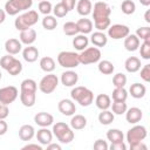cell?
<instances>
[{"mask_svg":"<svg viewBox=\"0 0 150 150\" xmlns=\"http://www.w3.org/2000/svg\"><path fill=\"white\" fill-rule=\"evenodd\" d=\"M98 71L103 75H110L114 73L115 70V67L112 64V62H110L109 60H102V61H98Z\"/></svg>","mask_w":150,"mask_h":150,"instance_id":"obj_34","label":"cell"},{"mask_svg":"<svg viewBox=\"0 0 150 150\" xmlns=\"http://www.w3.org/2000/svg\"><path fill=\"white\" fill-rule=\"evenodd\" d=\"M129 93L134 98H142V97H144V95L146 93V88H145L144 84H141V83L136 82V83L130 86Z\"/></svg>","mask_w":150,"mask_h":150,"instance_id":"obj_30","label":"cell"},{"mask_svg":"<svg viewBox=\"0 0 150 150\" xmlns=\"http://www.w3.org/2000/svg\"><path fill=\"white\" fill-rule=\"evenodd\" d=\"M121 9H122V13H124L125 15H131L135 13L136 5L132 0H124L121 4Z\"/></svg>","mask_w":150,"mask_h":150,"instance_id":"obj_38","label":"cell"},{"mask_svg":"<svg viewBox=\"0 0 150 150\" xmlns=\"http://www.w3.org/2000/svg\"><path fill=\"white\" fill-rule=\"evenodd\" d=\"M36 30L34 28H28V29H25V30H21L20 32V41L22 45H26V46H29V45H33L36 40Z\"/></svg>","mask_w":150,"mask_h":150,"instance_id":"obj_18","label":"cell"},{"mask_svg":"<svg viewBox=\"0 0 150 150\" xmlns=\"http://www.w3.org/2000/svg\"><path fill=\"white\" fill-rule=\"evenodd\" d=\"M53 13H54L55 18H64L68 14V9L63 6L62 2H59L53 7Z\"/></svg>","mask_w":150,"mask_h":150,"instance_id":"obj_43","label":"cell"},{"mask_svg":"<svg viewBox=\"0 0 150 150\" xmlns=\"http://www.w3.org/2000/svg\"><path fill=\"white\" fill-rule=\"evenodd\" d=\"M7 129H8V125L5 122V120H0V136L5 135L7 132Z\"/></svg>","mask_w":150,"mask_h":150,"instance_id":"obj_53","label":"cell"},{"mask_svg":"<svg viewBox=\"0 0 150 150\" xmlns=\"http://www.w3.org/2000/svg\"><path fill=\"white\" fill-rule=\"evenodd\" d=\"M76 26H77L79 33H81V34H89V33H91L94 25H93V21L90 19L82 18V19H79L76 21Z\"/></svg>","mask_w":150,"mask_h":150,"instance_id":"obj_27","label":"cell"},{"mask_svg":"<svg viewBox=\"0 0 150 150\" xmlns=\"http://www.w3.org/2000/svg\"><path fill=\"white\" fill-rule=\"evenodd\" d=\"M114 120H115V115L109 109L101 110V112L98 114V122L103 125H109L110 123L114 122Z\"/></svg>","mask_w":150,"mask_h":150,"instance_id":"obj_32","label":"cell"},{"mask_svg":"<svg viewBox=\"0 0 150 150\" xmlns=\"http://www.w3.org/2000/svg\"><path fill=\"white\" fill-rule=\"evenodd\" d=\"M5 49L7 52V54L11 55H16L21 52L22 49V43L20 40L15 39V38H11L5 42Z\"/></svg>","mask_w":150,"mask_h":150,"instance_id":"obj_17","label":"cell"},{"mask_svg":"<svg viewBox=\"0 0 150 150\" xmlns=\"http://www.w3.org/2000/svg\"><path fill=\"white\" fill-rule=\"evenodd\" d=\"M71 100L77 102L82 107H89L94 101V93L87 87H74L70 91Z\"/></svg>","mask_w":150,"mask_h":150,"instance_id":"obj_3","label":"cell"},{"mask_svg":"<svg viewBox=\"0 0 150 150\" xmlns=\"http://www.w3.org/2000/svg\"><path fill=\"white\" fill-rule=\"evenodd\" d=\"M22 150H30V149H35V150H42V145L41 144H34V143H28L26 145H23L21 148Z\"/></svg>","mask_w":150,"mask_h":150,"instance_id":"obj_51","label":"cell"},{"mask_svg":"<svg viewBox=\"0 0 150 150\" xmlns=\"http://www.w3.org/2000/svg\"><path fill=\"white\" fill-rule=\"evenodd\" d=\"M39 1H42V0H39Z\"/></svg>","mask_w":150,"mask_h":150,"instance_id":"obj_59","label":"cell"},{"mask_svg":"<svg viewBox=\"0 0 150 150\" xmlns=\"http://www.w3.org/2000/svg\"><path fill=\"white\" fill-rule=\"evenodd\" d=\"M57 62H59V64L61 67L67 68V69L76 68L80 64L79 54L75 53V52L63 50V52L59 53V55H57Z\"/></svg>","mask_w":150,"mask_h":150,"instance_id":"obj_8","label":"cell"},{"mask_svg":"<svg viewBox=\"0 0 150 150\" xmlns=\"http://www.w3.org/2000/svg\"><path fill=\"white\" fill-rule=\"evenodd\" d=\"M112 101H118V102H125L128 98V91L125 90L124 87H115L111 94Z\"/></svg>","mask_w":150,"mask_h":150,"instance_id":"obj_35","label":"cell"},{"mask_svg":"<svg viewBox=\"0 0 150 150\" xmlns=\"http://www.w3.org/2000/svg\"><path fill=\"white\" fill-rule=\"evenodd\" d=\"M33 6V0H8L5 4V12L8 15H16L20 12L28 11Z\"/></svg>","mask_w":150,"mask_h":150,"instance_id":"obj_7","label":"cell"},{"mask_svg":"<svg viewBox=\"0 0 150 150\" xmlns=\"http://www.w3.org/2000/svg\"><path fill=\"white\" fill-rule=\"evenodd\" d=\"M139 39L136 34H128L124 38V48L128 52H135L139 48Z\"/></svg>","mask_w":150,"mask_h":150,"instance_id":"obj_22","label":"cell"},{"mask_svg":"<svg viewBox=\"0 0 150 150\" xmlns=\"http://www.w3.org/2000/svg\"><path fill=\"white\" fill-rule=\"evenodd\" d=\"M36 89L38 84L33 79H25L20 84V101L27 107L32 108L36 101Z\"/></svg>","mask_w":150,"mask_h":150,"instance_id":"obj_2","label":"cell"},{"mask_svg":"<svg viewBox=\"0 0 150 150\" xmlns=\"http://www.w3.org/2000/svg\"><path fill=\"white\" fill-rule=\"evenodd\" d=\"M79 81L77 73L73 70H66L61 74V83L64 87H74Z\"/></svg>","mask_w":150,"mask_h":150,"instance_id":"obj_19","label":"cell"},{"mask_svg":"<svg viewBox=\"0 0 150 150\" xmlns=\"http://www.w3.org/2000/svg\"><path fill=\"white\" fill-rule=\"evenodd\" d=\"M53 135L59 139L62 144H69L74 139V131L70 125L66 124L64 122H56L53 124Z\"/></svg>","mask_w":150,"mask_h":150,"instance_id":"obj_5","label":"cell"},{"mask_svg":"<svg viewBox=\"0 0 150 150\" xmlns=\"http://www.w3.org/2000/svg\"><path fill=\"white\" fill-rule=\"evenodd\" d=\"M35 136V129L30 124H23L19 129V137L21 141L28 142Z\"/></svg>","mask_w":150,"mask_h":150,"instance_id":"obj_23","label":"cell"},{"mask_svg":"<svg viewBox=\"0 0 150 150\" xmlns=\"http://www.w3.org/2000/svg\"><path fill=\"white\" fill-rule=\"evenodd\" d=\"M9 114V109L7 107V104H2L0 103V120H5Z\"/></svg>","mask_w":150,"mask_h":150,"instance_id":"obj_48","label":"cell"},{"mask_svg":"<svg viewBox=\"0 0 150 150\" xmlns=\"http://www.w3.org/2000/svg\"><path fill=\"white\" fill-rule=\"evenodd\" d=\"M38 8H39V12L42 13L43 15H49V14L53 12V6H52V4H50L49 1H47V0L40 1Z\"/></svg>","mask_w":150,"mask_h":150,"instance_id":"obj_42","label":"cell"},{"mask_svg":"<svg viewBox=\"0 0 150 150\" xmlns=\"http://www.w3.org/2000/svg\"><path fill=\"white\" fill-rule=\"evenodd\" d=\"M139 54L142 59L149 60L150 59V41H143L139 48Z\"/></svg>","mask_w":150,"mask_h":150,"instance_id":"obj_45","label":"cell"},{"mask_svg":"<svg viewBox=\"0 0 150 150\" xmlns=\"http://www.w3.org/2000/svg\"><path fill=\"white\" fill-rule=\"evenodd\" d=\"M136 35L139 40L143 41H150V27L144 26V27H138L136 29Z\"/></svg>","mask_w":150,"mask_h":150,"instance_id":"obj_41","label":"cell"},{"mask_svg":"<svg viewBox=\"0 0 150 150\" xmlns=\"http://www.w3.org/2000/svg\"><path fill=\"white\" fill-rule=\"evenodd\" d=\"M141 79L145 82L150 81V64H144L141 69Z\"/></svg>","mask_w":150,"mask_h":150,"instance_id":"obj_46","label":"cell"},{"mask_svg":"<svg viewBox=\"0 0 150 150\" xmlns=\"http://www.w3.org/2000/svg\"><path fill=\"white\" fill-rule=\"evenodd\" d=\"M128 34H130V29L125 25L116 23V25H112V26L108 27V36L114 39V40L124 39Z\"/></svg>","mask_w":150,"mask_h":150,"instance_id":"obj_13","label":"cell"},{"mask_svg":"<svg viewBox=\"0 0 150 150\" xmlns=\"http://www.w3.org/2000/svg\"><path fill=\"white\" fill-rule=\"evenodd\" d=\"M124 68L128 73H137L141 69V60L136 56H130L125 60Z\"/></svg>","mask_w":150,"mask_h":150,"instance_id":"obj_25","label":"cell"},{"mask_svg":"<svg viewBox=\"0 0 150 150\" xmlns=\"http://www.w3.org/2000/svg\"><path fill=\"white\" fill-rule=\"evenodd\" d=\"M76 11L80 15L87 16L93 11V4L90 0H79L76 4Z\"/></svg>","mask_w":150,"mask_h":150,"instance_id":"obj_26","label":"cell"},{"mask_svg":"<svg viewBox=\"0 0 150 150\" xmlns=\"http://www.w3.org/2000/svg\"><path fill=\"white\" fill-rule=\"evenodd\" d=\"M94 149L95 150H108L109 145H108V143L105 141H103L102 138H98L94 143Z\"/></svg>","mask_w":150,"mask_h":150,"instance_id":"obj_47","label":"cell"},{"mask_svg":"<svg viewBox=\"0 0 150 150\" xmlns=\"http://www.w3.org/2000/svg\"><path fill=\"white\" fill-rule=\"evenodd\" d=\"M61 2L68 9V12L71 11V9H74L75 8V5H76V0H61Z\"/></svg>","mask_w":150,"mask_h":150,"instance_id":"obj_50","label":"cell"},{"mask_svg":"<svg viewBox=\"0 0 150 150\" xmlns=\"http://www.w3.org/2000/svg\"><path fill=\"white\" fill-rule=\"evenodd\" d=\"M112 84L115 87H124L127 84V76L123 73H117L112 77Z\"/></svg>","mask_w":150,"mask_h":150,"instance_id":"obj_44","label":"cell"},{"mask_svg":"<svg viewBox=\"0 0 150 150\" xmlns=\"http://www.w3.org/2000/svg\"><path fill=\"white\" fill-rule=\"evenodd\" d=\"M46 146H47L48 150H61V145L57 144V143H52V142H50V143L47 144Z\"/></svg>","mask_w":150,"mask_h":150,"instance_id":"obj_54","label":"cell"},{"mask_svg":"<svg viewBox=\"0 0 150 150\" xmlns=\"http://www.w3.org/2000/svg\"><path fill=\"white\" fill-rule=\"evenodd\" d=\"M93 12V19H94V26L97 30H104L108 29L110 26V6L107 2L97 1L94 4Z\"/></svg>","mask_w":150,"mask_h":150,"instance_id":"obj_1","label":"cell"},{"mask_svg":"<svg viewBox=\"0 0 150 150\" xmlns=\"http://www.w3.org/2000/svg\"><path fill=\"white\" fill-rule=\"evenodd\" d=\"M107 138L108 141H110L111 143H116V142H123L124 135L120 129H109L107 131Z\"/></svg>","mask_w":150,"mask_h":150,"instance_id":"obj_36","label":"cell"},{"mask_svg":"<svg viewBox=\"0 0 150 150\" xmlns=\"http://www.w3.org/2000/svg\"><path fill=\"white\" fill-rule=\"evenodd\" d=\"M89 43V39L86 36V34H80V35H75V38L73 39V46L76 50H83L88 47Z\"/></svg>","mask_w":150,"mask_h":150,"instance_id":"obj_31","label":"cell"},{"mask_svg":"<svg viewBox=\"0 0 150 150\" xmlns=\"http://www.w3.org/2000/svg\"><path fill=\"white\" fill-rule=\"evenodd\" d=\"M146 135H148L146 128L144 125L136 124L128 130L127 141H128L129 145H131V144H135V143H138V142H142L143 139H145Z\"/></svg>","mask_w":150,"mask_h":150,"instance_id":"obj_10","label":"cell"},{"mask_svg":"<svg viewBox=\"0 0 150 150\" xmlns=\"http://www.w3.org/2000/svg\"><path fill=\"white\" fill-rule=\"evenodd\" d=\"M34 122L35 124H38L39 127H46L48 128L49 125H52L54 123V117L52 114L46 112V111H40L38 114H35L34 116Z\"/></svg>","mask_w":150,"mask_h":150,"instance_id":"obj_15","label":"cell"},{"mask_svg":"<svg viewBox=\"0 0 150 150\" xmlns=\"http://www.w3.org/2000/svg\"><path fill=\"white\" fill-rule=\"evenodd\" d=\"M129 146H130L131 150H146V145L143 143V141L138 142V143H135V144H131Z\"/></svg>","mask_w":150,"mask_h":150,"instance_id":"obj_52","label":"cell"},{"mask_svg":"<svg viewBox=\"0 0 150 150\" xmlns=\"http://www.w3.org/2000/svg\"><path fill=\"white\" fill-rule=\"evenodd\" d=\"M35 136H36L38 142L41 145H47L53 141V132L46 127H42L41 129H39L38 132L35 134Z\"/></svg>","mask_w":150,"mask_h":150,"instance_id":"obj_20","label":"cell"},{"mask_svg":"<svg viewBox=\"0 0 150 150\" xmlns=\"http://www.w3.org/2000/svg\"><path fill=\"white\" fill-rule=\"evenodd\" d=\"M57 84H59V77L55 74L48 73L47 75H45L41 79V81L39 83V89L43 94H50L56 89Z\"/></svg>","mask_w":150,"mask_h":150,"instance_id":"obj_11","label":"cell"},{"mask_svg":"<svg viewBox=\"0 0 150 150\" xmlns=\"http://www.w3.org/2000/svg\"><path fill=\"white\" fill-rule=\"evenodd\" d=\"M19 95V90L14 86H7L0 88V103L2 104H11L13 103Z\"/></svg>","mask_w":150,"mask_h":150,"instance_id":"obj_12","label":"cell"},{"mask_svg":"<svg viewBox=\"0 0 150 150\" xmlns=\"http://www.w3.org/2000/svg\"><path fill=\"white\" fill-rule=\"evenodd\" d=\"M40 68L45 73H52L55 69V61L50 56H45L40 60Z\"/></svg>","mask_w":150,"mask_h":150,"instance_id":"obj_33","label":"cell"},{"mask_svg":"<svg viewBox=\"0 0 150 150\" xmlns=\"http://www.w3.org/2000/svg\"><path fill=\"white\" fill-rule=\"evenodd\" d=\"M109 149L110 150H125L127 145L124 144V142H116V143H111Z\"/></svg>","mask_w":150,"mask_h":150,"instance_id":"obj_49","label":"cell"},{"mask_svg":"<svg viewBox=\"0 0 150 150\" xmlns=\"http://www.w3.org/2000/svg\"><path fill=\"white\" fill-rule=\"evenodd\" d=\"M22 57L26 62H29V63H33L38 60L39 57V49L32 45L25 47V49L22 50Z\"/></svg>","mask_w":150,"mask_h":150,"instance_id":"obj_21","label":"cell"},{"mask_svg":"<svg viewBox=\"0 0 150 150\" xmlns=\"http://www.w3.org/2000/svg\"><path fill=\"white\" fill-rule=\"evenodd\" d=\"M39 20V13L34 9H28L27 12L20 14L15 21H14V26L18 30H25L28 28H32L35 23H38Z\"/></svg>","mask_w":150,"mask_h":150,"instance_id":"obj_4","label":"cell"},{"mask_svg":"<svg viewBox=\"0 0 150 150\" xmlns=\"http://www.w3.org/2000/svg\"><path fill=\"white\" fill-rule=\"evenodd\" d=\"M144 20H145L148 23H150V9H148V11L145 12V14H144Z\"/></svg>","mask_w":150,"mask_h":150,"instance_id":"obj_56","label":"cell"},{"mask_svg":"<svg viewBox=\"0 0 150 150\" xmlns=\"http://www.w3.org/2000/svg\"><path fill=\"white\" fill-rule=\"evenodd\" d=\"M63 32L66 35L68 36H75L79 34V29H77V26H76V22H73V21H67L64 25H63Z\"/></svg>","mask_w":150,"mask_h":150,"instance_id":"obj_39","label":"cell"},{"mask_svg":"<svg viewBox=\"0 0 150 150\" xmlns=\"http://www.w3.org/2000/svg\"><path fill=\"white\" fill-rule=\"evenodd\" d=\"M87 125V118L83 115H71V120H70V128L73 130H81L84 129Z\"/></svg>","mask_w":150,"mask_h":150,"instance_id":"obj_28","label":"cell"},{"mask_svg":"<svg viewBox=\"0 0 150 150\" xmlns=\"http://www.w3.org/2000/svg\"><path fill=\"white\" fill-rule=\"evenodd\" d=\"M95 104L100 110L109 109L111 105V98L107 94H98L95 98Z\"/></svg>","mask_w":150,"mask_h":150,"instance_id":"obj_29","label":"cell"},{"mask_svg":"<svg viewBox=\"0 0 150 150\" xmlns=\"http://www.w3.org/2000/svg\"><path fill=\"white\" fill-rule=\"evenodd\" d=\"M5 19H6V12H5V9L0 8V23H2L5 21Z\"/></svg>","mask_w":150,"mask_h":150,"instance_id":"obj_55","label":"cell"},{"mask_svg":"<svg viewBox=\"0 0 150 150\" xmlns=\"http://www.w3.org/2000/svg\"><path fill=\"white\" fill-rule=\"evenodd\" d=\"M57 109L59 111L64 115V116H71L76 112V107L73 100L69 98H63L57 103Z\"/></svg>","mask_w":150,"mask_h":150,"instance_id":"obj_14","label":"cell"},{"mask_svg":"<svg viewBox=\"0 0 150 150\" xmlns=\"http://www.w3.org/2000/svg\"><path fill=\"white\" fill-rule=\"evenodd\" d=\"M101 50L97 47H87L86 49L81 50V53L79 54V60L80 63L82 64H91V63H96L101 60Z\"/></svg>","mask_w":150,"mask_h":150,"instance_id":"obj_9","label":"cell"},{"mask_svg":"<svg viewBox=\"0 0 150 150\" xmlns=\"http://www.w3.org/2000/svg\"><path fill=\"white\" fill-rule=\"evenodd\" d=\"M1 77H2V74H1V71H0V80H1Z\"/></svg>","mask_w":150,"mask_h":150,"instance_id":"obj_58","label":"cell"},{"mask_svg":"<svg viewBox=\"0 0 150 150\" xmlns=\"http://www.w3.org/2000/svg\"><path fill=\"white\" fill-rule=\"evenodd\" d=\"M125 114V120L128 123L130 124H136L138 123L142 117H143V111L141 108H137V107H131L129 109H127V111L124 112Z\"/></svg>","mask_w":150,"mask_h":150,"instance_id":"obj_16","label":"cell"},{"mask_svg":"<svg viewBox=\"0 0 150 150\" xmlns=\"http://www.w3.org/2000/svg\"><path fill=\"white\" fill-rule=\"evenodd\" d=\"M110 107L112 109L114 115H123L128 109V105L125 102H118V101H112V104Z\"/></svg>","mask_w":150,"mask_h":150,"instance_id":"obj_40","label":"cell"},{"mask_svg":"<svg viewBox=\"0 0 150 150\" xmlns=\"http://www.w3.org/2000/svg\"><path fill=\"white\" fill-rule=\"evenodd\" d=\"M90 41L91 43L97 47V48H101V47H104L108 42V36L102 32V30H97V32H94L90 36Z\"/></svg>","mask_w":150,"mask_h":150,"instance_id":"obj_24","label":"cell"},{"mask_svg":"<svg viewBox=\"0 0 150 150\" xmlns=\"http://www.w3.org/2000/svg\"><path fill=\"white\" fill-rule=\"evenodd\" d=\"M57 26V20L55 16L53 15H45V18L42 19V27L46 30H53L55 29Z\"/></svg>","mask_w":150,"mask_h":150,"instance_id":"obj_37","label":"cell"},{"mask_svg":"<svg viewBox=\"0 0 150 150\" xmlns=\"http://www.w3.org/2000/svg\"><path fill=\"white\" fill-rule=\"evenodd\" d=\"M0 67L12 76H16L22 71V63L11 54L4 55L0 59Z\"/></svg>","mask_w":150,"mask_h":150,"instance_id":"obj_6","label":"cell"},{"mask_svg":"<svg viewBox=\"0 0 150 150\" xmlns=\"http://www.w3.org/2000/svg\"><path fill=\"white\" fill-rule=\"evenodd\" d=\"M139 2L143 6H149L150 5V0H139Z\"/></svg>","mask_w":150,"mask_h":150,"instance_id":"obj_57","label":"cell"}]
</instances>
